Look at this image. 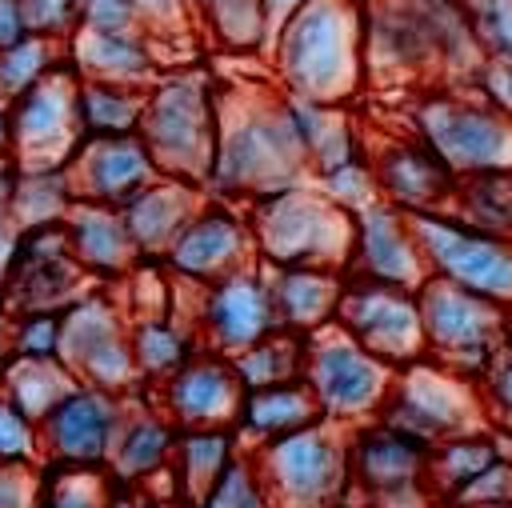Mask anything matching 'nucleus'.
I'll return each mask as SVG.
<instances>
[{
  "instance_id": "bb28decb",
  "label": "nucleus",
  "mask_w": 512,
  "mask_h": 508,
  "mask_svg": "<svg viewBox=\"0 0 512 508\" xmlns=\"http://www.w3.org/2000/svg\"><path fill=\"white\" fill-rule=\"evenodd\" d=\"M320 420H324V412H320L308 380H292V384H272V388L248 392L240 420H236V436L248 452H256V448L284 440L300 428H312Z\"/></svg>"
},
{
  "instance_id": "1a4fd4ad",
  "label": "nucleus",
  "mask_w": 512,
  "mask_h": 508,
  "mask_svg": "<svg viewBox=\"0 0 512 508\" xmlns=\"http://www.w3.org/2000/svg\"><path fill=\"white\" fill-rule=\"evenodd\" d=\"M380 420L428 448L476 428H492L476 380L456 376L436 360H416L396 372Z\"/></svg>"
},
{
  "instance_id": "4c0bfd02",
  "label": "nucleus",
  "mask_w": 512,
  "mask_h": 508,
  "mask_svg": "<svg viewBox=\"0 0 512 508\" xmlns=\"http://www.w3.org/2000/svg\"><path fill=\"white\" fill-rule=\"evenodd\" d=\"M200 508H276V500L256 468V456L248 448L224 468V476L216 480V488L208 492V500Z\"/></svg>"
},
{
  "instance_id": "09e8293b",
  "label": "nucleus",
  "mask_w": 512,
  "mask_h": 508,
  "mask_svg": "<svg viewBox=\"0 0 512 508\" xmlns=\"http://www.w3.org/2000/svg\"><path fill=\"white\" fill-rule=\"evenodd\" d=\"M44 476L32 468L0 464V508H40Z\"/></svg>"
},
{
  "instance_id": "5701e85b",
  "label": "nucleus",
  "mask_w": 512,
  "mask_h": 508,
  "mask_svg": "<svg viewBox=\"0 0 512 508\" xmlns=\"http://www.w3.org/2000/svg\"><path fill=\"white\" fill-rule=\"evenodd\" d=\"M208 200H212L208 188L188 184V180L160 176V180H152L140 196H132V200L120 208V216H124V224H128V232H132L140 256L152 260V264H164L168 248L180 240V232L196 220V212H200Z\"/></svg>"
},
{
  "instance_id": "de8ad7c7",
  "label": "nucleus",
  "mask_w": 512,
  "mask_h": 508,
  "mask_svg": "<svg viewBox=\"0 0 512 508\" xmlns=\"http://www.w3.org/2000/svg\"><path fill=\"white\" fill-rule=\"evenodd\" d=\"M80 28L92 32H128L140 28L132 0H80Z\"/></svg>"
},
{
  "instance_id": "dca6fc26",
  "label": "nucleus",
  "mask_w": 512,
  "mask_h": 508,
  "mask_svg": "<svg viewBox=\"0 0 512 508\" xmlns=\"http://www.w3.org/2000/svg\"><path fill=\"white\" fill-rule=\"evenodd\" d=\"M364 72L388 84L444 76L440 48L412 0H364Z\"/></svg>"
},
{
  "instance_id": "f257e3e1",
  "label": "nucleus",
  "mask_w": 512,
  "mask_h": 508,
  "mask_svg": "<svg viewBox=\"0 0 512 508\" xmlns=\"http://www.w3.org/2000/svg\"><path fill=\"white\" fill-rule=\"evenodd\" d=\"M300 184H312V164L288 116L284 88H220V140L208 196L252 208Z\"/></svg>"
},
{
  "instance_id": "aec40b11",
  "label": "nucleus",
  "mask_w": 512,
  "mask_h": 508,
  "mask_svg": "<svg viewBox=\"0 0 512 508\" xmlns=\"http://www.w3.org/2000/svg\"><path fill=\"white\" fill-rule=\"evenodd\" d=\"M72 192L80 204L100 208H124L132 196H140L152 180H160V168L152 152L136 136H88L76 156L68 160Z\"/></svg>"
},
{
  "instance_id": "58836bf2",
  "label": "nucleus",
  "mask_w": 512,
  "mask_h": 508,
  "mask_svg": "<svg viewBox=\"0 0 512 508\" xmlns=\"http://www.w3.org/2000/svg\"><path fill=\"white\" fill-rule=\"evenodd\" d=\"M336 208H344L348 216H360V212H368L372 204H380L384 196H380V184H376V172H372V160H368V152L364 156H356L352 164H344V168H336V172H324V176H316L312 180Z\"/></svg>"
},
{
  "instance_id": "c03bdc74",
  "label": "nucleus",
  "mask_w": 512,
  "mask_h": 508,
  "mask_svg": "<svg viewBox=\"0 0 512 508\" xmlns=\"http://www.w3.org/2000/svg\"><path fill=\"white\" fill-rule=\"evenodd\" d=\"M488 60L512 64V0H464Z\"/></svg>"
},
{
  "instance_id": "c9c22d12",
  "label": "nucleus",
  "mask_w": 512,
  "mask_h": 508,
  "mask_svg": "<svg viewBox=\"0 0 512 508\" xmlns=\"http://www.w3.org/2000/svg\"><path fill=\"white\" fill-rule=\"evenodd\" d=\"M452 216H460L464 224L484 228L500 240H512V168L464 176L456 184Z\"/></svg>"
},
{
  "instance_id": "8fccbe9b",
  "label": "nucleus",
  "mask_w": 512,
  "mask_h": 508,
  "mask_svg": "<svg viewBox=\"0 0 512 508\" xmlns=\"http://www.w3.org/2000/svg\"><path fill=\"white\" fill-rule=\"evenodd\" d=\"M476 92L488 96L508 120H512V64L508 60H488L480 80H476Z\"/></svg>"
},
{
  "instance_id": "4be33fe9",
  "label": "nucleus",
  "mask_w": 512,
  "mask_h": 508,
  "mask_svg": "<svg viewBox=\"0 0 512 508\" xmlns=\"http://www.w3.org/2000/svg\"><path fill=\"white\" fill-rule=\"evenodd\" d=\"M68 60L80 72V80H104V84H128V88H152L168 72L164 44L152 40L144 28H128V32L80 28L68 40Z\"/></svg>"
},
{
  "instance_id": "c756f323",
  "label": "nucleus",
  "mask_w": 512,
  "mask_h": 508,
  "mask_svg": "<svg viewBox=\"0 0 512 508\" xmlns=\"http://www.w3.org/2000/svg\"><path fill=\"white\" fill-rule=\"evenodd\" d=\"M128 336H132V352H136L144 384H164L172 372H180L200 352L196 324L192 320H176L172 312L128 316Z\"/></svg>"
},
{
  "instance_id": "a878e982",
  "label": "nucleus",
  "mask_w": 512,
  "mask_h": 508,
  "mask_svg": "<svg viewBox=\"0 0 512 508\" xmlns=\"http://www.w3.org/2000/svg\"><path fill=\"white\" fill-rule=\"evenodd\" d=\"M268 284H272L280 328H288L296 336H316L328 324H336L340 296H344V272H332V268H268Z\"/></svg>"
},
{
  "instance_id": "412c9836",
  "label": "nucleus",
  "mask_w": 512,
  "mask_h": 508,
  "mask_svg": "<svg viewBox=\"0 0 512 508\" xmlns=\"http://www.w3.org/2000/svg\"><path fill=\"white\" fill-rule=\"evenodd\" d=\"M344 276L380 280V284H396V288L420 292L424 280H428V264H424V252L416 244L408 212L392 208L388 200H380L368 212H360L356 216L352 260H348Z\"/></svg>"
},
{
  "instance_id": "4468645a",
  "label": "nucleus",
  "mask_w": 512,
  "mask_h": 508,
  "mask_svg": "<svg viewBox=\"0 0 512 508\" xmlns=\"http://www.w3.org/2000/svg\"><path fill=\"white\" fill-rule=\"evenodd\" d=\"M192 324H196L200 348L220 352L228 360L248 352L264 336L280 332L268 268L252 264L244 272H232V276L200 288V304H196V320Z\"/></svg>"
},
{
  "instance_id": "ddd939ff",
  "label": "nucleus",
  "mask_w": 512,
  "mask_h": 508,
  "mask_svg": "<svg viewBox=\"0 0 512 508\" xmlns=\"http://www.w3.org/2000/svg\"><path fill=\"white\" fill-rule=\"evenodd\" d=\"M336 328H344L360 348H368L372 356H380L396 372L416 364V360H428L420 300L412 288L344 276Z\"/></svg>"
},
{
  "instance_id": "c85d7f7f",
  "label": "nucleus",
  "mask_w": 512,
  "mask_h": 508,
  "mask_svg": "<svg viewBox=\"0 0 512 508\" xmlns=\"http://www.w3.org/2000/svg\"><path fill=\"white\" fill-rule=\"evenodd\" d=\"M244 452L236 428H200V432H180L176 444V464H172V488L184 508H200L224 468Z\"/></svg>"
},
{
  "instance_id": "603ef678",
  "label": "nucleus",
  "mask_w": 512,
  "mask_h": 508,
  "mask_svg": "<svg viewBox=\"0 0 512 508\" xmlns=\"http://www.w3.org/2000/svg\"><path fill=\"white\" fill-rule=\"evenodd\" d=\"M308 0H264V8H268V16H272V32L296 12V8H304Z\"/></svg>"
},
{
  "instance_id": "20e7f679",
  "label": "nucleus",
  "mask_w": 512,
  "mask_h": 508,
  "mask_svg": "<svg viewBox=\"0 0 512 508\" xmlns=\"http://www.w3.org/2000/svg\"><path fill=\"white\" fill-rule=\"evenodd\" d=\"M248 212L256 256L268 268H332L348 272L352 240H356V216L336 208L316 184L288 188L280 196H268Z\"/></svg>"
},
{
  "instance_id": "a211bd4d",
  "label": "nucleus",
  "mask_w": 512,
  "mask_h": 508,
  "mask_svg": "<svg viewBox=\"0 0 512 508\" xmlns=\"http://www.w3.org/2000/svg\"><path fill=\"white\" fill-rule=\"evenodd\" d=\"M244 396H248V388L236 376V364L208 348H200L180 372H172L164 384H156V408L180 432L236 428Z\"/></svg>"
},
{
  "instance_id": "423d86ee",
  "label": "nucleus",
  "mask_w": 512,
  "mask_h": 508,
  "mask_svg": "<svg viewBox=\"0 0 512 508\" xmlns=\"http://www.w3.org/2000/svg\"><path fill=\"white\" fill-rule=\"evenodd\" d=\"M428 360L444 364L456 376L480 380L496 356L512 344V316L508 304H496L480 292L428 276L416 292Z\"/></svg>"
},
{
  "instance_id": "ea45409f",
  "label": "nucleus",
  "mask_w": 512,
  "mask_h": 508,
  "mask_svg": "<svg viewBox=\"0 0 512 508\" xmlns=\"http://www.w3.org/2000/svg\"><path fill=\"white\" fill-rule=\"evenodd\" d=\"M8 360H60V312H8Z\"/></svg>"
},
{
  "instance_id": "72a5a7b5",
  "label": "nucleus",
  "mask_w": 512,
  "mask_h": 508,
  "mask_svg": "<svg viewBox=\"0 0 512 508\" xmlns=\"http://www.w3.org/2000/svg\"><path fill=\"white\" fill-rule=\"evenodd\" d=\"M148 108V88L80 80V124L88 136H136Z\"/></svg>"
},
{
  "instance_id": "2eb2a0df",
  "label": "nucleus",
  "mask_w": 512,
  "mask_h": 508,
  "mask_svg": "<svg viewBox=\"0 0 512 508\" xmlns=\"http://www.w3.org/2000/svg\"><path fill=\"white\" fill-rule=\"evenodd\" d=\"M128 404L112 392L76 384L44 420L40 444L48 468H108Z\"/></svg>"
},
{
  "instance_id": "a19ab883",
  "label": "nucleus",
  "mask_w": 512,
  "mask_h": 508,
  "mask_svg": "<svg viewBox=\"0 0 512 508\" xmlns=\"http://www.w3.org/2000/svg\"><path fill=\"white\" fill-rule=\"evenodd\" d=\"M0 464H16V468H36V464H44L40 424L28 420L4 392H0Z\"/></svg>"
},
{
  "instance_id": "13d9d810",
  "label": "nucleus",
  "mask_w": 512,
  "mask_h": 508,
  "mask_svg": "<svg viewBox=\"0 0 512 508\" xmlns=\"http://www.w3.org/2000/svg\"><path fill=\"white\" fill-rule=\"evenodd\" d=\"M508 456H512V440H508Z\"/></svg>"
},
{
  "instance_id": "cd10ccee",
  "label": "nucleus",
  "mask_w": 512,
  "mask_h": 508,
  "mask_svg": "<svg viewBox=\"0 0 512 508\" xmlns=\"http://www.w3.org/2000/svg\"><path fill=\"white\" fill-rule=\"evenodd\" d=\"M500 460H508V436L496 428H476L456 440H444L432 448L428 464V484L440 508H452L484 472H492Z\"/></svg>"
},
{
  "instance_id": "864d4df0",
  "label": "nucleus",
  "mask_w": 512,
  "mask_h": 508,
  "mask_svg": "<svg viewBox=\"0 0 512 508\" xmlns=\"http://www.w3.org/2000/svg\"><path fill=\"white\" fill-rule=\"evenodd\" d=\"M108 508H144V504H140V496H132V492H116V500H112Z\"/></svg>"
},
{
  "instance_id": "9b49d317",
  "label": "nucleus",
  "mask_w": 512,
  "mask_h": 508,
  "mask_svg": "<svg viewBox=\"0 0 512 508\" xmlns=\"http://www.w3.org/2000/svg\"><path fill=\"white\" fill-rule=\"evenodd\" d=\"M408 220L424 252L428 276L512 308V240L472 228L452 212H420Z\"/></svg>"
},
{
  "instance_id": "f3484780",
  "label": "nucleus",
  "mask_w": 512,
  "mask_h": 508,
  "mask_svg": "<svg viewBox=\"0 0 512 508\" xmlns=\"http://www.w3.org/2000/svg\"><path fill=\"white\" fill-rule=\"evenodd\" d=\"M252 264H260V256H256V236H252L248 212L236 204H224V200H208L164 256V268L176 280H188L200 288H208L232 272H244Z\"/></svg>"
},
{
  "instance_id": "6ab92c4d",
  "label": "nucleus",
  "mask_w": 512,
  "mask_h": 508,
  "mask_svg": "<svg viewBox=\"0 0 512 508\" xmlns=\"http://www.w3.org/2000/svg\"><path fill=\"white\" fill-rule=\"evenodd\" d=\"M364 152L372 160L380 196L392 208H400L408 216H420V212H452L460 176L416 132H408V136H384L376 144H364Z\"/></svg>"
},
{
  "instance_id": "473e14b6",
  "label": "nucleus",
  "mask_w": 512,
  "mask_h": 508,
  "mask_svg": "<svg viewBox=\"0 0 512 508\" xmlns=\"http://www.w3.org/2000/svg\"><path fill=\"white\" fill-rule=\"evenodd\" d=\"M76 372L64 360H4L0 364V392L28 416V420H44L72 388H76Z\"/></svg>"
},
{
  "instance_id": "6e6552de",
  "label": "nucleus",
  "mask_w": 512,
  "mask_h": 508,
  "mask_svg": "<svg viewBox=\"0 0 512 508\" xmlns=\"http://www.w3.org/2000/svg\"><path fill=\"white\" fill-rule=\"evenodd\" d=\"M304 380L324 420L340 428H360L368 420H380L388 392L396 384V368L360 348L344 328L328 324L324 332L308 336Z\"/></svg>"
},
{
  "instance_id": "39448f33",
  "label": "nucleus",
  "mask_w": 512,
  "mask_h": 508,
  "mask_svg": "<svg viewBox=\"0 0 512 508\" xmlns=\"http://www.w3.org/2000/svg\"><path fill=\"white\" fill-rule=\"evenodd\" d=\"M412 132L464 180L512 168V120L464 88H428L412 104Z\"/></svg>"
},
{
  "instance_id": "6e6d98bb",
  "label": "nucleus",
  "mask_w": 512,
  "mask_h": 508,
  "mask_svg": "<svg viewBox=\"0 0 512 508\" xmlns=\"http://www.w3.org/2000/svg\"><path fill=\"white\" fill-rule=\"evenodd\" d=\"M468 508H512V500H496V504H468Z\"/></svg>"
},
{
  "instance_id": "37998d69",
  "label": "nucleus",
  "mask_w": 512,
  "mask_h": 508,
  "mask_svg": "<svg viewBox=\"0 0 512 508\" xmlns=\"http://www.w3.org/2000/svg\"><path fill=\"white\" fill-rule=\"evenodd\" d=\"M480 388V400H484V412H488V424L512 440V344L496 356V364L476 380Z\"/></svg>"
},
{
  "instance_id": "e433bc0d",
  "label": "nucleus",
  "mask_w": 512,
  "mask_h": 508,
  "mask_svg": "<svg viewBox=\"0 0 512 508\" xmlns=\"http://www.w3.org/2000/svg\"><path fill=\"white\" fill-rule=\"evenodd\" d=\"M68 60V44L28 36L0 52V104H16L24 92H32L48 72H56Z\"/></svg>"
},
{
  "instance_id": "3c124183",
  "label": "nucleus",
  "mask_w": 512,
  "mask_h": 508,
  "mask_svg": "<svg viewBox=\"0 0 512 508\" xmlns=\"http://www.w3.org/2000/svg\"><path fill=\"white\" fill-rule=\"evenodd\" d=\"M32 28H28V12H24V0H0V52L28 40Z\"/></svg>"
},
{
  "instance_id": "f8f14e48",
  "label": "nucleus",
  "mask_w": 512,
  "mask_h": 508,
  "mask_svg": "<svg viewBox=\"0 0 512 508\" xmlns=\"http://www.w3.org/2000/svg\"><path fill=\"white\" fill-rule=\"evenodd\" d=\"M12 120V160L20 168H60L84 144L80 124V72L64 60L32 92L8 104Z\"/></svg>"
},
{
  "instance_id": "7c9ffc66",
  "label": "nucleus",
  "mask_w": 512,
  "mask_h": 508,
  "mask_svg": "<svg viewBox=\"0 0 512 508\" xmlns=\"http://www.w3.org/2000/svg\"><path fill=\"white\" fill-rule=\"evenodd\" d=\"M128 340V316L104 292H88L60 312V360L76 372L100 348Z\"/></svg>"
},
{
  "instance_id": "9d476101",
  "label": "nucleus",
  "mask_w": 512,
  "mask_h": 508,
  "mask_svg": "<svg viewBox=\"0 0 512 508\" xmlns=\"http://www.w3.org/2000/svg\"><path fill=\"white\" fill-rule=\"evenodd\" d=\"M432 448L384 420L348 428L352 500L372 508H440L428 484Z\"/></svg>"
},
{
  "instance_id": "49530a36",
  "label": "nucleus",
  "mask_w": 512,
  "mask_h": 508,
  "mask_svg": "<svg viewBox=\"0 0 512 508\" xmlns=\"http://www.w3.org/2000/svg\"><path fill=\"white\" fill-rule=\"evenodd\" d=\"M12 192H16V160H0V288L16 264V248H20V224L12 212Z\"/></svg>"
},
{
  "instance_id": "7ed1b4c3",
  "label": "nucleus",
  "mask_w": 512,
  "mask_h": 508,
  "mask_svg": "<svg viewBox=\"0 0 512 508\" xmlns=\"http://www.w3.org/2000/svg\"><path fill=\"white\" fill-rule=\"evenodd\" d=\"M140 140L160 176L208 188L220 140V84L204 68H168L148 88Z\"/></svg>"
},
{
  "instance_id": "4d7b16f0",
  "label": "nucleus",
  "mask_w": 512,
  "mask_h": 508,
  "mask_svg": "<svg viewBox=\"0 0 512 508\" xmlns=\"http://www.w3.org/2000/svg\"><path fill=\"white\" fill-rule=\"evenodd\" d=\"M152 508H184V504H180V500H176V504H152Z\"/></svg>"
},
{
  "instance_id": "79ce46f5",
  "label": "nucleus",
  "mask_w": 512,
  "mask_h": 508,
  "mask_svg": "<svg viewBox=\"0 0 512 508\" xmlns=\"http://www.w3.org/2000/svg\"><path fill=\"white\" fill-rule=\"evenodd\" d=\"M132 4H136L140 28H144L152 40H160L164 48H168L172 40L192 36V28H200V24H196V12L188 8V0H132Z\"/></svg>"
},
{
  "instance_id": "a18cd8bd",
  "label": "nucleus",
  "mask_w": 512,
  "mask_h": 508,
  "mask_svg": "<svg viewBox=\"0 0 512 508\" xmlns=\"http://www.w3.org/2000/svg\"><path fill=\"white\" fill-rule=\"evenodd\" d=\"M32 36L68 44L80 32V0H24Z\"/></svg>"
},
{
  "instance_id": "5fc2aeb1",
  "label": "nucleus",
  "mask_w": 512,
  "mask_h": 508,
  "mask_svg": "<svg viewBox=\"0 0 512 508\" xmlns=\"http://www.w3.org/2000/svg\"><path fill=\"white\" fill-rule=\"evenodd\" d=\"M212 4H220V0H188V8L196 12V20H200V16H204V12L212 8Z\"/></svg>"
},
{
  "instance_id": "2f4dec72",
  "label": "nucleus",
  "mask_w": 512,
  "mask_h": 508,
  "mask_svg": "<svg viewBox=\"0 0 512 508\" xmlns=\"http://www.w3.org/2000/svg\"><path fill=\"white\" fill-rule=\"evenodd\" d=\"M76 204H80V200H76V192H72L68 164H60V168H20V164H16L12 212H16L20 232H36V228L64 224Z\"/></svg>"
},
{
  "instance_id": "393cba45",
  "label": "nucleus",
  "mask_w": 512,
  "mask_h": 508,
  "mask_svg": "<svg viewBox=\"0 0 512 508\" xmlns=\"http://www.w3.org/2000/svg\"><path fill=\"white\" fill-rule=\"evenodd\" d=\"M68 224V240H72V260L96 280H120L132 276L140 268V248L124 224V216L116 208H100V204H76Z\"/></svg>"
},
{
  "instance_id": "f704fd0d",
  "label": "nucleus",
  "mask_w": 512,
  "mask_h": 508,
  "mask_svg": "<svg viewBox=\"0 0 512 508\" xmlns=\"http://www.w3.org/2000/svg\"><path fill=\"white\" fill-rule=\"evenodd\" d=\"M304 360H308V336H296L288 328H280V332L264 336L260 344H252L248 352L232 356L236 376L244 380L248 392L304 380Z\"/></svg>"
},
{
  "instance_id": "f03ea898",
  "label": "nucleus",
  "mask_w": 512,
  "mask_h": 508,
  "mask_svg": "<svg viewBox=\"0 0 512 508\" xmlns=\"http://www.w3.org/2000/svg\"><path fill=\"white\" fill-rule=\"evenodd\" d=\"M272 76L316 104H348L364 84V0H308L272 32Z\"/></svg>"
},
{
  "instance_id": "0eeeda50",
  "label": "nucleus",
  "mask_w": 512,
  "mask_h": 508,
  "mask_svg": "<svg viewBox=\"0 0 512 508\" xmlns=\"http://www.w3.org/2000/svg\"><path fill=\"white\" fill-rule=\"evenodd\" d=\"M276 508H344L352 500L348 428L320 420L252 452Z\"/></svg>"
},
{
  "instance_id": "b1692460",
  "label": "nucleus",
  "mask_w": 512,
  "mask_h": 508,
  "mask_svg": "<svg viewBox=\"0 0 512 508\" xmlns=\"http://www.w3.org/2000/svg\"><path fill=\"white\" fill-rule=\"evenodd\" d=\"M176 444H180V428L160 408H128L124 428L112 448V460H108V472L128 492L156 476H172Z\"/></svg>"
}]
</instances>
